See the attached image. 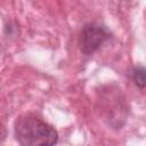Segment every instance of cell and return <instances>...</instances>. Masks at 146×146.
I'll return each instance as SVG.
<instances>
[{
  "mask_svg": "<svg viewBox=\"0 0 146 146\" xmlns=\"http://www.w3.org/2000/svg\"><path fill=\"white\" fill-rule=\"evenodd\" d=\"M110 38H111V33L105 26L96 23L86 24L82 27L79 38L80 50L84 55H92Z\"/></svg>",
  "mask_w": 146,
  "mask_h": 146,
  "instance_id": "obj_2",
  "label": "cell"
},
{
  "mask_svg": "<svg viewBox=\"0 0 146 146\" xmlns=\"http://www.w3.org/2000/svg\"><path fill=\"white\" fill-rule=\"evenodd\" d=\"M16 140L23 146H49L58 141L57 131L34 115H24L16 120L14 129Z\"/></svg>",
  "mask_w": 146,
  "mask_h": 146,
  "instance_id": "obj_1",
  "label": "cell"
},
{
  "mask_svg": "<svg viewBox=\"0 0 146 146\" xmlns=\"http://www.w3.org/2000/svg\"><path fill=\"white\" fill-rule=\"evenodd\" d=\"M131 78L135 84L143 89L146 87V67L145 66H136L131 70Z\"/></svg>",
  "mask_w": 146,
  "mask_h": 146,
  "instance_id": "obj_3",
  "label": "cell"
}]
</instances>
